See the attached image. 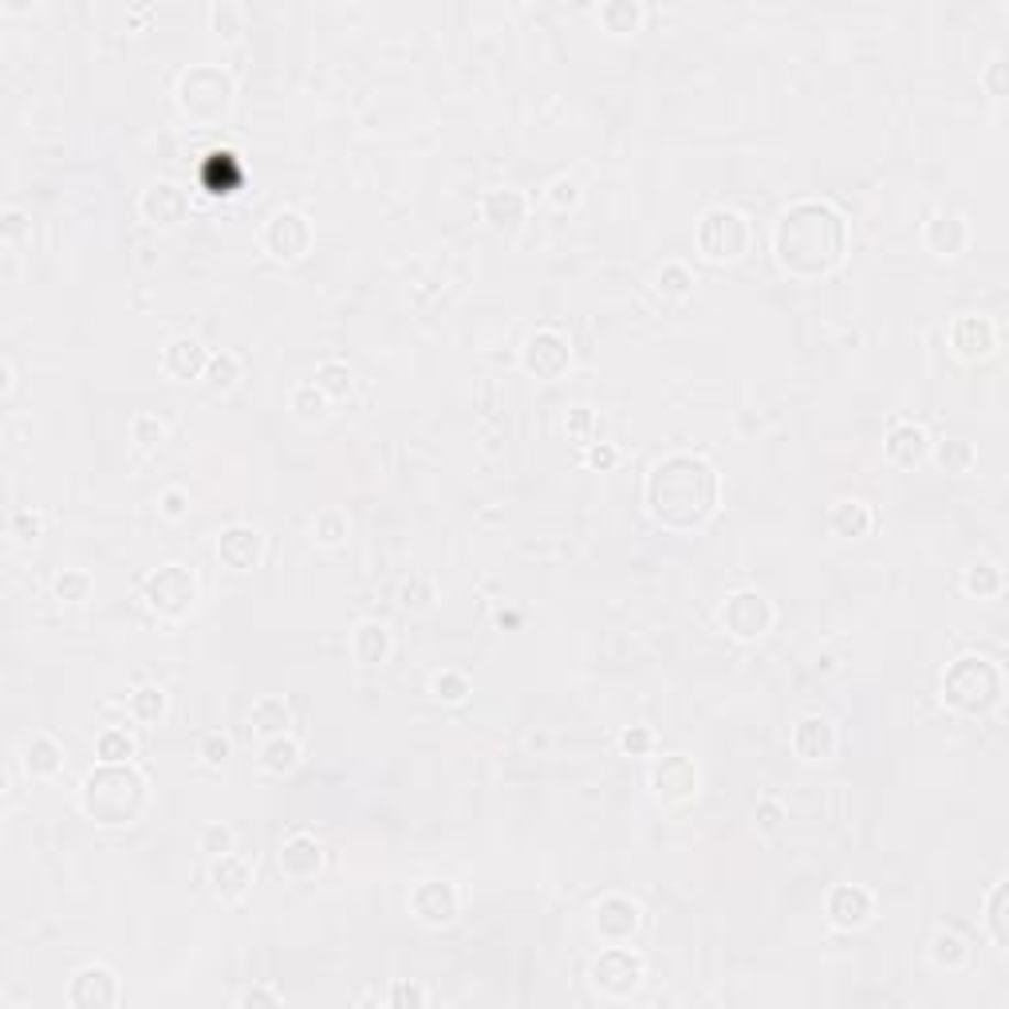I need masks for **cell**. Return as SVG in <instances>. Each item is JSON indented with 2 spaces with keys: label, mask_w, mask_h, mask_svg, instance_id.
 Masks as SVG:
<instances>
[{
  "label": "cell",
  "mask_w": 1009,
  "mask_h": 1009,
  "mask_svg": "<svg viewBox=\"0 0 1009 1009\" xmlns=\"http://www.w3.org/2000/svg\"><path fill=\"white\" fill-rule=\"evenodd\" d=\"M722 473L699 450H670L655 458L643 482V509L667 533H694L717 513Z\"/></svg>",
  "instance_id": "cell-1"
},
{
  "label": "cell",
  "mask_w": 1009,
  "mask_h": 1009,
  "mask_svg": "<svg viewBox=\"0 0 1009 1009\" xmlns=\"http://www.w3.org/2000/svg\"><path fill=\"white\" fill-rule=\"evenodd\" d=\"M848 256V218L824 198H797L774 226V261L797 281L832 276Z\"/></svg>",
  "instance_id": "cell-2"
},
{
  "label": "cell",
  "mask_w": 1009,
  "mask_h": 1009,
  "mask_svg": "<svg viewBox=\"0 0 1009 1009\" xmlns=\"http://www.w3.org/2000/svg\"><path fill=\"white\" fill-rule=\"evenodd\" d=\"M151 804V781L134 761H99L79 781V809L99 829H131Z\"/></svg>",
  "instance_id": "cell-3"
},
{
  "label": "cell",
  "mask_w": 1009,
  "mask_h": 1009,
  "mask_svg": "<svg viewBox=\"0 0 1009 1009\" xmlns=\"http://www.w3.org/2000/svg\"><path fill=\"white\" fill-rule=\"evenodd\" d=\"M1006 699V675L990 655H958L943 670V706L958 717H986Z\"/></svg>",
  "instance_id": "cell-4"
},
{
  "label": "cell",
  "mask_w": 1009,
  "mask_h": 1009,
  "mask_svg": "<svg viewBox=\"0 0 1009 1009\" xmlns=\"http://www.w3.org/2000/svg\"><path fill=\"white\" fill-rule=\"evenodd\" d=\"M174 103L194 127H221L237 103V79L221 64H189L174 84Z\"/></svg>",
  "instance_id": "cell-5"
},
{
  "label": "cell",
  "mask_w": 1009,
  "mask_h": 1009,
  "mask_svg": "<svg viewBox=\"0 0 1009 1009\" xmlns=\"http://www.w3.org/2000/svg\"><path fill=\"white\" fill-rule=\"evenodd\" d=\"M198 575H194V568L178 564V560H171V564H158L146 580H142V604H146V612L158 615V619L166 623H182L194 607H198Z\"/></svg>",
  "instance_id": "cell-6"
},
{
  "label": "cell",
  "mask_w": 1009,
  "mask_h": 1009,
  "mask_svg": "<svg viewBox=\"0 0 1009 1009\" xmlns=\"http://www.w3.org/2000/svg\"><path fill=\"white\" fill-rule=\"evenodd\" d=\"M588 981H592V990L600 998L627 1001L647 981V958L632 943H604V951L595 954L592 966H588Z\"/></svg>",
  "instance_id": "cell-7"
},
{
  "label": "cell",
  "mask_w": 1009,
  "mask_h": 1009,
  "mask_svg": "<svg viewBox=\"0 0 1009 1009\" xmlns=\"http://www.w3.org/2000/svg\"><path fill=\"white\" fill-rule=\"evenodd\" d=\"M694 241H699V253L714 264H734L749 253V241H754V226L742 209L734 206H710L706 213L694 226Z\"/></svg>",
  "instance_id": "cell-8"
},
{
  "label": "cell",
  "mask_w": 1009,
  "mask_h": 1009,
  "mask_svg": "<svg viewBox=\"0 0 1009 1009\" xmlns=\"http://www.w3.org/2000/svg\"><path fill=\"white\" fill-rule=\"evenodd\" d=\"M717 619H722V632L737 643H757L774 632L777 623V607L774 600L761 592V588H737L722 600L717 607Z\"/></svg>",
  "instance_id": "cell-9"
},
{
  "label": "cell",
  "mask_w": 1009,
  "mask_h": 1009,
  "mask_svg": "<svg viewBox=\"0 0 1009 1009\" xmlns=\"http://www.w3.org/2000/svg\"><path fill=\"white\" fill-rule=\"evenodd\" d=\"M311 241H316V226H311L308 213H300V209H276L273 218L264 221L261 229V245L264 253L273 256V261L281 264H293L300 261V256H308Z\"/></svg>",
  "instance_id": "cell-10"
},
{
  "label": "cell",
  "mask_w": 1009,
  "mask_h": 1009,
  "mask_svg": "<svg viewBox=\"0 0 1009 1009\" xmlns=\"http://www.w3.org/2000/svg\"><path fill=\"white\" fill-rule=\"evenodd\" d=\"M572 368V343L560 328H537L528 331V340L520 343V371L540 383H557Z\"/></svg>",
  "instance_id": "cell-11"
},
{
  "label": "cell",
  "mask_w": 1009,
  "mask_h": 1009,
  "mask_svg": "<svg viewBox=\"0 0 1009 1009\" xmlns=\"http://www.w3.org/2000/svg\"><path fill=\"white\" fill-rule=\"evenodd\" d=\"M647 785H651L655 801L667 804V809H679V804H690L694 797H699L702 774H699V765L690 761L687 754H662L651 761Z\"/></svg>",
  "instance_id": "cell-12"
},
{
  "label": "cell",
  "mask_w": 1009,
  "mask_h": 1009,
  "mask_svg": "<svg viewBox=\"0 0 1009 1009\" xmlns=\"http://www.w3.org/2000/svg\"><path fill=\"white\" fill-rule=\"evenodd\" d=\"M406 907H410V915H415L423 926L442 931V926H453L458 915H462V891H458L453 879H418V884L410 887Z\"/></svg>",
  "instance_id": "cell-13"
},
{
  "label": "cell",
  "mask_w": 1009,
  "mask_h": 1009,
  "mask_svg": "<svg viewBox=\"0 0 1009 1009\" xmlns=\"http://www.w3.org/2000/svg\"><path fill=\"white\" fill-rule=\"evenodd\" d=\"M592 931L600 943H635V934L643 931V903L623 891L600 896L592 907Z\"/></svg>",
  "instance_id": "cell-14"
},
{
  "label": "cell",
  "mask_w": 1009,
  "mask_h": 1009,
  "mask_svg": "<svg viewBox=\"0 0 1009 1009\" xmlns=\"http://www.w3.org/2000/svg\"><path fill=\"white\" fill-rule=\"evenodd\" d=\"M67 1006L72 1009H107L123 1001V981L107 963H87L67 981Z\"/></svg>",
  "instance_id": "cell-15"
},
{
  "label": "cell",
  "mask_w": 1009,
  "mask_h": 1009,
  "mask_svg": "<svg viewBox=\"0 0 1009 1009\" xmlns=\"http://www.w3.org/2000/svg\"><path fill=\"white\" fill-rule=\"evenodd\" d=\"M213 552H218V560L229 572H253V568H261L264 552H268V537L249 520H233V525L218 533Z\"/></svg>",
  "instance_id": "cell-16"
},
{
  "label": "cell",
  "mask_w": 1009,
  "mask_h": 1009,
  "mask_svg": "<svg viewBox=\"0 0 1009 1009\" xmlns=\"http://www.w3.org/2000/svg\"><path fill=\"white\" fill-rule=\"evenodd\" d=\"M998 323L990 316H981V311H966V316L951 323V351L963 363H986V359L998 355Z\"/></svg>",
  "instance_id": "cell-17"
},
{
  "label": "cell",
  "mask_w": 1009,
  "mask_h": 1009,
  "mask_svg": "<svg viewBox=\"0 0 1009 1009\" xmlns=\"http://www.w3.org/2000/svg\"><path fill=\"white\" fill-rule=\"evenodd\" d=\"M139 218L154 229H174L189 218V194L186 186L171 178H158L139 194Z\"/></svg>",
  "instance_id": "cell-18"
},
{
  "label": "cell",
  "mask_w": 1009,
  "mask_h": 1009,
  "mask_svg": "<svg viewBox=\"0 0 1009 1009\" xmlns=\"http://www.w3.org/2000/svg\"><path fill=\"white\" fill-rule=\"evenodd\" d=\"M871 915H876V896L864 884H836L824 896V919L836 931H859L871 923Z\"/></svg>",
  "instance_id": "cell-19"
},
{
  "label": "cell",
  "mask_w": 1009,
  "mask_h": 1009,
  "mask_svg": "<svg viewBox=\"0 0 1009 1009\" xmlns=\"http://www.w3.org/2000/svg\"><path fill=\"white\" fill-rule=\"evenodd\" d=\"M836 746H840V734H836V722H832L829 714H804V717H797V726L789 730V749L809 765L832 761V757H836Z\"/></svg>",
  "instance_id": "cell-20"
},
{
  "label": "cell",
  "mask_w": 1009,
  "mask_h": 1009,
  "mask_svg": "<svg viewBox=\"0 0 1009 1009\" xmlns=\"http://www.w3.org/2000/svg\"><path fill=\"white\" fill-rule=\"evenodd\" d=\"M931 430L915 418H896L887 426V438H884V453L887 462L899 465V470H915L931 458Z\"/></svg>",
  "instance_id": "cell-21"
},
{
  "label": "cell",
  "mask_w": 1009,
  "mask_h": 1009,
  "mask_svg": "<svg viewBox=\"0 0 1009 1009\" xmlns=\"http://www.w3.org/2000/svg\"><path fill=\"white\" fill-rule=\"evenodd\" d=\"M276 868L288 879H316L323 871V844L311 832H293L276 848Z\"/></svg>",
  "instance_id": "cell-22"
},
{
  "label": "cell",
  "mask_w": 1009,
  "mask_h": 1009,
  "mask_svg": "<svg viewBox=\"0 0 1009 1009\" xmlns=\"http://www.w3.org/2000/svg\"><path fill=\"white\" fill-rule=\"evenodd\" d=\"M482 221L497 233H517L528 221V198L517 186H493L482 198Z\"/></svg>",
  "instance_id": "cell-23"
},
{
  "label": "cell",
  "mask_w": 1009,
  "mask_h": 1009,
  "mask_svg": "<svg viewBox=\"0 0 1009 1009\" xmlns=\"http://www.w3.org/2000/svg\"><path fill=\"white\" fill-rule=\"evenodd\" d=\"M923 245L931 249L934 256H943V261L963 256L966 249H970V221H966L963 213H951V209L934 213V218L923 226Z\"/></svg>",
  "instance_id": "cell-24"
},
{
  "label": "cell",
  "mask_w": 1009,
  "mask_h": 1009,
  "mask_svg": "<svg viewBox=\"0 0 1009 1009\" xmlns=\"http://www.w3.org/2000/svg\"><path fill=\"white\" fill-rule=\"evenodd\" d=\"M209 355H213V351H209L198 336H174V340L162 348V371H166L174 383H194V379L206 375Z\"/></svg>",
  "instance_id": "cell-25"
},
{
  "label": "cell",
  "mask_w": 1009,
  "mask_h": 1009,
  "mask_svg": "<svg viewBox=\"0 0 1009 1009\" xmlns=\"http://www.w3.org/2000/svg\"><path fill=\"white\" fill-rule=\"evenodd\" d=\"M209 887L221 903H241V899L253 891V868L249 859H241L237 852H226V856H213L209 859Z\"/></svg>",
  "instance_id": "cell-26"
},
{
  "label": "cell",
  "mask_w": 1009,
  "mask_h": 1009,
  "mask_svg": "<svg viewBox=\"0 0 1009 1009\" xmlns=\"http://www.w3.org/2000/svg\"><path fill=\"white\" fill-rule=\"evenodd\" d=\"M348 643H351V659L359 667H383L391 659V651H395V635H391V627L383 619H359L351 627Z\"/></svg>",
  "instance_id": "cell-27"
},
{
  "label": "cell",
  "mask_w": 1009,
  "mask_h": 1009,
  "mask_svg": "<svg viewBox=\"0 0 1009 1009\" xmlns=\"http://www.w3.org/2000/svg\"><path fill=\"white\" fill-rule=\"evenodd\" d=\"M829 528L840 540H864L876 533V509L864 497H840L829 509Z\"/></svg>",
  "instance_id": "cell-28"
},
{
  "label": "cell",
  "mask_w": 1009,
  "mask_h": 1009,
  "mask_svg": "<svg viewBox=\"0 0 1009 1009\" xmlns=\"http://www.w3.org/2000/svg\"><path fill=\"white\" fill-rule=\"evenodd\" d=\"M20 765L32 781H52V777L64 774V746L52 734H32L20 746Z\"/></svg>",
  "instance_id": "cell-29"
},
{
  "label": "cell",
  "mask_w": 1009,
  "mask_h": 1009,
  "mask_svg": "<svg viewBox=\"0 0 1009 1009\" xmlns=\"http://www.w3.org/2000/svg\"><path fill=\"white\" fill-rule=\"evenodd\" d=\"M249 734H253L256 742L293 734V706H288L281 694H261V699L249 706Z\"/></svg>",
  "instance_id": "cell-30"
},
{
  "label": "cell",
  "mask_w": 1009,
  "mask_h": 1009,
  "mask_svg": "<svg viewBox=\"0 0 1009 1009\" xmlns=\"http://www.w3.org/2000/svg\"><path fill=\"white\" fill-rule=\"evenodd\" d=\"M926 958H931L934 970L958 974L966 963H970V943H966L954 926H939V931L931 934V943H926Z\"/></svg>",
  "instance_id": "cell-31"
},
{
  "label": "cell",
  "mask_w": 1009,
  "mask_h": 1009,
  "mask_svg": "<svg viewBox=\"0 0 1009 1009\" xmlns=\"http://www.w3.org/2000/svg\"><path fill=\"white\" fill-rule=\"evenodd\" d=\"M304 761V746L300 737L293 734H281V737H268V742H261V769L268 777H288L296 774Z\"/></svg>",
  "instance_id": "cell-32"
},
{
  "label": "cell",
  "mask_w": 1009,
  "mask_h": 1009,
  "mask_svg": "<svg viewBox=\"0 0 1009 1009\" xmlns=\"http://www.w3.org/2000/svg\"><path fill=\"white\" fill-rule=\"evenodd\" d=\"M595 20L612 36H635L643 29V20H647V9H643L639 0H604L595 9Z\"/></svg>",
  "instance_id": "cell-33"
},
{
  "label": "cell",
  "mask_w": 1009,
  "mask_h": 1009,
  "mask_svg": "<svg viewBox=\"0 0 1009 1009\" xmlns=\"http://www.w3.org/2000/svg\"><path fill=\"white\" fill-rule=\"evenodd\" d=\"M166 710H171V694L158 682H142V687L131 690V699H127V714L139 726H158L162 717H166Z\"/></svg>",
  "instance_id": "cell-34"
},
{
  "label": "cell",
  "mask_w": 1009,
  "mask_h": 1009,
  "mask_svg": "<svg viewBox=\"0 0 1009 1009\" xmlns=\"http://www.w3.org/2000/svg\"><path fill=\"white\" fill-rule=\"evenodd\" d=\"M288 410H293V418L296 423H304V426H316V423H323L328 418V410H331V398L323 395L311 379H304V383H296L293 391H288Z\"/></svg>",
  "instance_id": "cell-35"
},
{
  "label": "cell",
  "mask_w": 1009,
  "mask_h": 1009,
  "mask_svg": "<svg viewBox=\"0 0 1009 1009\" xmlns=\"http://www.w3.org/2000/svg\"><path fill=\"white\" fill-rule=\"evenodd\" d=\"M986 934H990V943L998 946L1001 954L1009 951V884L1006 879H998V884L990 887V896H986Z\"/></svg>",
  "instance_id": "cell-36"
},
{
  "label": "cell",
  "mask_w": 1009,
  "mask_h": 1009,
  "mask_svg": "<svg viewBox=\"0 0 1009 1009\" xmlns=\"http://www.w3.org/2000/svg\"><path fill=\"white\" fill-rule=\"evenodd\" d=\"M1001 588H1006V572L998 560H974L963 572V592L970 600H998Z\"/></svg>",
  "instance_id": "cell-37"
},
{
  "label": "cell",
  "mask_w": 1009,
  "mask_h": 1009,
  "mask_svg": "<svg viewBox=\"0 0 1009 1009\" xmlns=\"http://www.w3.org/2000/svg\"><path fill=\"white\" fill-rule=\"evenodd\" d=\"M348 537H351V517H348V509H340V505H323V509L311 517V540L320 548H340Z\"/></svg>",
  "instance_id": "cell-38"
},
{
  "label": "cell",
  "mask_w": 1009,
  "mask_h": 1009,
  "mask_svg": "<svg viewBox=\"0 0 1009 1009\" xmlns=\"http://www.w3.org/2000/svg\"><path fill=\"white\" fill-rule=\"evenodd\" d=\"M311 383H316L331 403H343V398H351V391H355V371H351L343 359H323Z\"/></svg>",
  "instance_id": "cell-39"
},
{
  "label": "cell",
  "mask_w": 1009,
  "mask_h": 1009,
  "mask_svg": "<svg viewBox=\"0 0 1009 1009\" xmlns=\"http://www.w3.org/2000/svg\"><path fill=\"white\" fill-rule=\"evenodd\" d=\"M209 32L221 40V44H237L241 32H245V9L237 0H213L209 4Z\"/></svg>",
  "instance_id": "cell-40"
},
{
  "label": "cell",
  "mask_w": 1009,
  "mask_h": 1009,
  "mask_svg": "<svg viewBox=\"0 0 1009 1009\" xmlns=\"http://www.w3.org/2000/svg\"><path fill=\"white\" fill-rule=\"evenodd\" d=\"M398 604H403V612H410V615L435 612V604H438V584L430 580V575L415 572L410 580H403V588H398Z\"/></svg>",
  "instance_id": "cell-41"
},
{
  "label": "cell",
  "mask_w": 1009,
  "mask_h": 1009,
  "mask_svg": "<svg viewBox=\"0 0 1009 1009\" xmlns=\"http://www.w3.org/2000/svg\"><path fill=\"white\" fill-rule=\"evenodd\" d=\"M694 268L687 261H662V268L655 273V288H659L667 300H687L694 293Z\"/></svg>",
  "instance_id": "cell-42"
},
{
  "label": "cell",
  "mask_w": 1009,
  "mask_h": 1009,
  "mask_svg": "<svg viewBox=\"0 0 1009 1009\" xmlns=\"http://www.w3.org/2000/svg\"><path fill=\"white\" fill-rule=\"evenodd\" d=\"M241 355L237 351H213L209 355V368H206V375H201V383H206L209 391H233L237 383H241Z\"/></svg>",
  "instance_id": "cell-43"
},
{
  "label": "cell",
  "mask_w": 1009,
  "mask_h": 1009,
  "mask_svg": "<svg viewBox=\"0 0 1009 1009\" xmlns=\"http://www.w3.org/2000/svg\"><path fill=\"white\" fill-rule=\"evenodd\" d=\"M931 458L943 465L946 473H970L974 462H978V450H974V442H966V438H943V442L931 446Z\"/></svg>",
  "instance_id": "cell-44"
},
{
  "label": "cell",
  "mask_w": 1009,
  "mask_h": 1009,
  "mask_svg": "<svg viewBox=\"0 0 1009 1009\" xmlns=\"http://www.w3.org/2000/svg\"><path fill=\"white\" fill-rule=\"evenodd\" d=\"M430 694H435V702H442V706H465V699L473 694V682L465 670L446 667L430 679Z\"/></svg>",
  "instance_id": "cell-45"
},
{
  "label": "cell",
  "mask_w": 1009,
  "mask_h": 1009,
  "mask_svg": "<svg viewBox=\"0 0 1009 1009\" xmlns=\"http://www.w3.org/2000/svg\"><path fill=\"white\" fill-rule=\"evenodd\" d=\"M95 757L99 761H134L139 757V742H134L131 730L107 726L103 734L95 737Z\"/></svg>",
  "instance_id": "cell-46"
},
{
  "label": "cell",
  "mask_w": 1009,
  "mask_h": 1009,
  "mask_svg": "<svg viewBox=\"0 0 1009 1009\" xmlns=\"http://www.w3.org/2000/svg\"><path fill=\"white\" fill-rule=\"evenodd\" d=\"M127 435H131V442L139 446L142 453H154L162 442H166V435H171V430H166V423H162L158 415H146V410H142V415L131 418Z\"/></svg>",
  "instance_id": "cell-47"
},
{
  "label": "cell",
  "mask_w": 1009,
  "mask_h": 1009,
  "mask_svg": "<svg viewBox=\"0 0 1009 1009\" xmlns=\"http://www.w3.org/2000/svg\"><path fill=\"white\" fill-rule=\"evenodd\" d=\"M95 580L87 568H64V572L56 575V584H52V592H56L59 604H84L87 595H91Z\"/></svg>",
  "instance_id": "cell-48"
},
{
  "label": "cell",
  "mask_w": 1009,
  "mask_h": 1009,
  "mask_svg": "<svg viewBox=\"0 0 1009 1009\" xmlns=\"http://www.w3.org/2000/svg\"><path fill=\"white\" fill-rule=\"evenodd\" d=\"M47 528V517L40 509H12L9 517V537L20 540V545H36L40 537H44Z\"/></svg>",
  "instance_id": "cell-49"
},
{
  "label": "cell",
  "mask_w": 1009,
  "mask_h": 1009,
  "mask_svg": "<svg viewBox=\"0 0 1009 1009\" xmlns=\"http://www.w3.org/2000/svg\"><path fill=\"white\" fill-rule=\"evenodd\" d=\"M233 844H237V832L229 829L226 821H209L206 829L198 832V848L206 852L209 859H213V856H226V852H233Z\"/></svg>",
  "instance_id": "cell-50"
},
{
  "label": "cell",
  "mask_w": 1009,
  "mask_h": 1009,
  "mask_svg": "<svg viewBox=\"0 0 1009 1009\" xmlns=\"http://www.w3.org/2000/svg\"><path fill=\"white\" fill-rule=\"evenodd\" d=\"M580 198H584V189H580V182H575V178H568V174L552 178V182H548V189H545V201L552 209H560V213H568V209L580 206Z\"/></svg>",
  "instance_id": "cell-51"
},
{
  "label": "cell",
  "mask_w": 1009,
  "mask_h": 1009,
  "mask_svg": "<svg viewBox=\"0 0 1009 1009\" xmlns=\"http://www.w3.org/2000/svg\"><path fill=\"white\" fill-rule=\"evenodd\" d=\"M785 816H789V812H785V804L777 801V797H761V801L754 804V829L761 832V836H777Z\"/></svg>",
  "instance_id": "cell-52"
},
{
  "label": "cell",
  "mask_w": 1009,
  "mask_h": 1009,
  "mask_svg": "<svg viewBox=\"0 0 1009 1009\" xmlns=\"http://www.w3.org/2000/svg\"><path fill=\"white\" fill-rule=\"evenodd\" d=\"M564 435L572 438L575 446H592L595 442V415H592V406H572V410H568Z\"/></svg>",
  "instance_id": "cell-53"
},
{
  "label": "cell",
  "mask_w": 1009,
  "mask_h": 1009,
  "mask_svg": "<svg viewBox=\"0 0 1009 1009\" xmlns=\"http://www.w3.org/2000/svg\"><path fill=\"white\" fill-rule=\"evenodd\" d=\"M619 754L623 757H651L655 754V730L651 726L619 730Z\"/></svg>",
  "instance_id": "cell-54"
},
{
  "label": "cell",
  "mask_w": 1009,
  "mask_h": 1009,
  "mask_svg": "<svg viewBox=\"0 0 1009 1009\" xmlns=\"http://www.w3.org/2000/svg\"><path fill=\"white\" fill-rule=\"evenodd\" d=\"M189 490H182V485H166V490L158 493V517L162 520H186L189 517Z\"/></svg>",
  "instance_id": "cell-55"
},
{
  "label": "cell",
  "mask_w": 1009,
  "mask_h": 1009,
  "mask_svg": "<svg viewBox=\"0 0 1009 1009\" xmlns=\"http://www.w3.org/2000/svg\"><path fill=\"white\" fill-rule=\"evenodd\" d=\"M198 757H201V765H209V769H221V765L233 757V742H229L226 734H218V730H213V734H206L198 742Z\"/></svg>",
  "instance_id": "cell-56"
},
{
  "label": "cell",
  "mask_w": 1009,
  "mask_h": 1009,
  "mask_svg": "<svg viewBox=\"0 0 1009 1009\" xmlns=\"http://www.w3.org/2000/svg\"><path fill=\"white\" fill-rule=\"evenodd\" d=\"M584 465L595 473H612L615 465H619V450H615L612 442H592L584 446Z\"/></svg>",
  "instance_id": "cell-57"
},
{
  "label": "cell",
  "mask_w": 1009,
  "mask_h": 1009,
  "mask_svg": "<svg viewBox=\"0 0 1009 1009\" xmlns=\"http://www.w3.org/2000/svg\"><path fill=\"white\" fill-rule=\"evenodd\" d=\"M1006 56H994L990 64L981 67V87L994 95V99H1006V91H1009V79H1006Z\"/></svg>",
  "instance_id": "cell-58"
},
{
  "label": "cell",
  "mask_w": 1009,
  "mask_h": 1009,
  "mask_svg": "<svg viewBox=\"0 0 1009 1009\" xmlns=\"http://www.w3.org/2000/svg\"><path fill=\"white\" fill-rule=\"evenodd\" d=\"M426 1001H430V994H426L423 986H415V981H403V978H398L395 986H391V994H387V1006H395V1009L426 1006Z\"/></svg>",
  "instance_id": "cell-59"
},
{
  "label": "cell",
  "mask_w": 1009,
  "mask_h": 1009,
  "mask_svg": "<svg viewBox=\"0 0 1009 1009\" xmlns=\"http://www.w3.org/2000/svg\"><path fill=\"white\" fill-rule=\"evenodd\" d=\"M32 229L29 213L24 209H4V221H0V233H4V245H17V241H24V233Z\"/></svg>",
  "instance_id": "cell-60"
},
{
  "label": "cell",
  "mask_w": 1009,
  "mask_h": 1009,
  "mask_svg": "<svg viewBox=\"0 0 1009 1009\" xmlns=\"http://www.w3.org/2000/svg\"><path fill=\"white\" fill-rule=\"evenodd\" d=\"M241 1006H281V990H273V986H253V990L241 994Z\"/></svg>",
  "instance_id": "cell-61"
},
{
  "label": "cell",
  "mask_w": 1009,
  "mask_h": 1009,
  "mask_svg": "<svg viewBox=\"0 0 1009 1009\" xmlns=\"http://www.w3.org/2000/svg\"><path fill=\"white\" fill-rule=\"evenodd\" d=\"M127 20H131V24H151L154 9L151 4H134V9H127Z\"/></svg>",
  "instance_id": "cell-62"
},
{
  "label": "cell",
  "mask_w": 1009,
  "mask_h": 1009,
  "mask_svg": "<svg viewBox=\"0 0 1009 1009\" xmlns=\"http://www.w3.org/2000/svg\"><path fill=\"white\" fill-rule=\"evenodd\" d=\"M12 391H17V368H12V359L4 355V398H12Z\"/></svg>",
  "instance_id": "cell-63"
}]
</instances>
